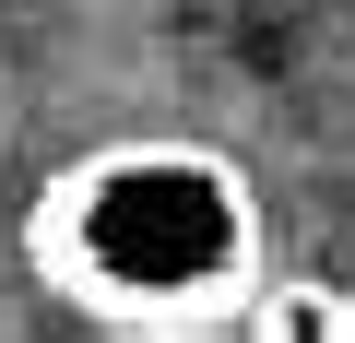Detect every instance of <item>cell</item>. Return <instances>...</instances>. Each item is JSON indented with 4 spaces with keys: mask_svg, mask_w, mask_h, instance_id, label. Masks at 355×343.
I'll use <instances>...</instances> for the list:
<instances>
[{
    "mask_svg": "<svg viewBox=\"0 0 355 343\" xmlns=\"http://www.w3.org/2000/svg\"><path fill=\"white\" fill-rule=\"evenodd\" d=\"M272 272L261 178L214 142H83L24 202V284L95 343H249Z\"/></svg>",
    "mask_w": 355,
    "mask_h": 343,
    "instance_id": "6da1fadb",
    "label": "cell"
},
{
    "mask_svg": "<svg viewBox=\"0 0 355 343\" xmlns=\"http://www.w3.org/2000/svg\"><path fill=\"white\" fill-rule=\"evenodd\" d=\"M249 343H355V284L331 272H272L249 308Z\"/></svg>",
    "mask_w": 355,
    "mask_h": 343,
    "instance_id": "7a4b0ae2",
    "label": "cell"
}]
</instances>
